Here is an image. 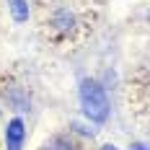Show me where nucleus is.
I'll return each mask as SVG.
<instances>
[{"label": "nucleus", "mask_w": 150, "mask_h": 150, "mask_svg": "<svg viewBox=\"0 0 150 150\" xmlns=\"http://www.w3.org/2000/svg\"><path fill=\"white\" fill-rule=\"evenodd\" d=\"M80 106H83V114L91 122H106V117H109V96H106V88L98 80H93V78L80 80Z\"/></svg>", "instance_id": "obj_1"}, {"label": "nucleus", "mask_w": 150, "mask_h": 150, "mask_svg": "<svg viewBox=\"0 0 150 150\" xmlns=\"http://www.w3.org/2000/svg\"><path fill=\"white\" fill-rule=\"evenodd\" d=\"M5 145H8V150H21V145H23V122L21 119H13L8 124Z\"/></svg>", "instance_id": "obj_2"}, {"label": "nucleus", "mask_w": 150, "mask_h": 150, "mask_svg": "<svg viewBox=\"0 0 150 150\" xmlns=\"http://www.w3.org/2000/svg\"><path fill=\"white\" fill-rule=\"evenodd\" d=\"M8 8H11V13L18 23L29 21V3L26 0H8Z\"/></svg>", "instance_id": "obj_3"}, {"label": "nucleus", "mask_w": 150, "mask_h": 150, "mask_svg": "<svg viewBox=\"0 0 150 150\" xmlns=\"http://www.w3.org/2000/svg\"><path fill=\"white\" fill-rule=\"evenodd\" d=\"M52 23H54L60 31H67V29H73L75 18H73V13H70V11H65V8H62V11H57V13L52 16Z\"/></svg>", "instance_id": "obj_4"}, {"label": "nucleus", "mask_w": 150, "mask_h": 150, "mask_svg": "<svg viewBox=\"0 0 150 150\" xmlns=\"http://www.w3.org/2000/svg\"><path fill=\"white\" fill-rule=\"evenodd\" d=\"M44 150H78V145H75L73 140H67V137H54Z\"/></svg>", "instance_id": "obj_5"}, {"label": "nucleus", "mask_w": 150, "mask_h": 150, "mask_svg": "<svg viewBox=\"0 0 150 150\" xmlns=\"http://www.w3.org/2000/svg\"><path fill=\"white\" fill-rule=\"evenodd\" d=\"M132 150H148V148H145V145L140 142V145H135V148H132Z\"/></svg>", "instance_id": "obj_6"}, {"label": "nucleus", "mask_w": 150, "mask_h": 150, "mask_svg": "<svg viewBox=\"0 0 150 150\" xmlns=\"http://www.w3.org/2000/svg\"><path fill=\"white\" fill-rule=\"evenodd\" d=\"M101 150H117V148H114V145H104Z\"/></svg>", "instance_id": "obj_7"}]
</instances>
